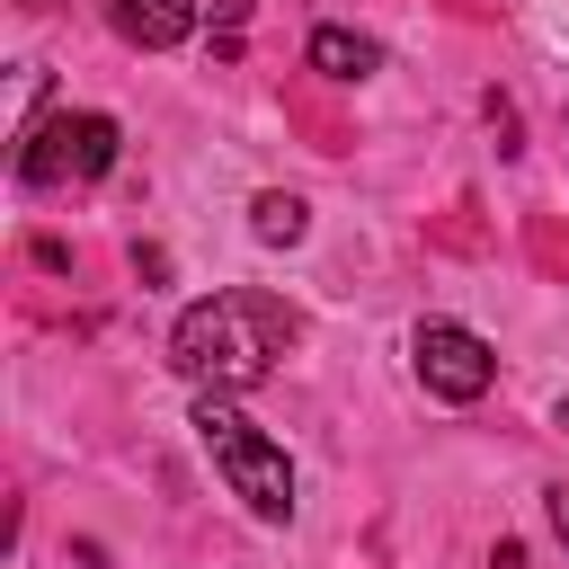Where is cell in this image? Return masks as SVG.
Listing matches in <instances>:
<instances>
[{
  "label": "cell",
  "mask_w": 569,
  "mask_h": 569,
  "mask_svg": "<svg viewBox=\"0 0 569 569\" xmlns=\"http://www.w3.org/2000/svg\"><path fill=\"white\" fill-rule=\"evenodd\" d=\"M284 347H293V311L267 302V293H204L169 329V365L196 391H249V382L276 373Z\"/></svg>",
  "instance_id": "cell-1"
},
{
  "label": "cell",
  "mask_w": 569,
  "mask_h": 569,
  "mask_svg": "<svg viewBox=\"0 0 569 569\" xmlns=\"http://www.w3.org/2000/svg\"><path fill=\"white\" fill-rule=\"evenodd\" d=\"M196 445L213 453V471L231 480V498H240L258 525H284V516H293V462H284L276 436H258V427L231 409V391H196Z\"/></svg>",
  "instance_id": "cell-2"
},
{
  "label": "cell",
  "mask_w": 569,
  "mask_h": 569,
  "mask_svg": "<svg viewBox=\"0 0 569 569\" xmlns=\"http://www.w3.org/2000/svg\"><path fill=\"white\" fill-rule=\"evenodd\" d=\"M107 169H116V116H98V107H62L18 142L27 187H71V178H107Z\"/></svg>",
  "instance_id": "cell-3"
},
{
  "label": "cell",
  "mask_w": 569,
  "mask_h": 569,
  "mask_svg": "<svg viewBox=\"0 0 569 569\" xmlns=\"http://www.w3.org/2000/svg\"><path fill=\"white\" fill-rule=\"evenodd\" d=\"M409 356H418V382L436 391V400H480L489 382H498V356H489V338L480 329H462V320H418V338H409Z\"/></svg>",
  "instance_id": "cell-4"
},
{
  "label": "cell",
  "mask_w": 569,
  "mask_h": 569,
  "mask_svg": "<svg viewBox=\"0 0 569 569\" xmlns=\"http://www.w3.org/2000/svg\"><path fill=\"white\" fill-rule=\"evenodd\" d=\"M98 9H107V27H116L124 44H142V53H169V44L196 36V0H98Z\"/></svg>",
  "instance_id": "cell-5"
},
{
  "label": "cell",
  "mask_w": 569,
  "mask_h": 569,
  "mask_svg": "<svg viewBox=\"0 0 569 569\" xmlns=\"http://www.w3.org/2000/svg\"><path fill=\"white\" fill-rule=\"evenodd\" d=\"M311 71L320 80H373L382 71V44L356 36V27H311Z\"/></svg>",
  "instance_id": "cell-6"
},
{
  "label": "cell",
  "mask_w": 569,
  "mask_h": 569,
  "mask_svg": "<svg viewBox=\"0 0 569 569\" xmlns=\"http://www.w3.org/2000/svg\"><path fill=\"white\" fill-rule=\"evenodd\" d=\"M249 231H258L267 249H293V240L311 231V204H302V196H284V187H267V196L249 204Z\"/></svg>",
  "instance_id": "cell-7"
},
{
  "label": "cell",
  "mask_w": 569,
  "mask_h": 569,
  "mask_svg": "<svg viewBox=\"0 0 569 569\" xmlns=\"http://www.w3.org/2000/svg\"><path fill=\"white\" fill-rule=\"evenodd\" d=\"M542 507H551V533H560V542H569V480H560V489H551V498H542Z\"/></svg>",
  "instance_id": "cell-8"
},
{
  "label": "cell",
  "mask_w": 569,
  "mask_h": 569,
  "mask_svg": "<svg viewBox=\"0 0 569 569\" xmlns=\"http://www.w3.org/2000/svg\"><path fill=\"white\" fill-rule=\"evenodd\" d=\"M560 436H569V400H560Z\"/></svg>",
  "instance_id": "cell-9"
}]
</instances>
